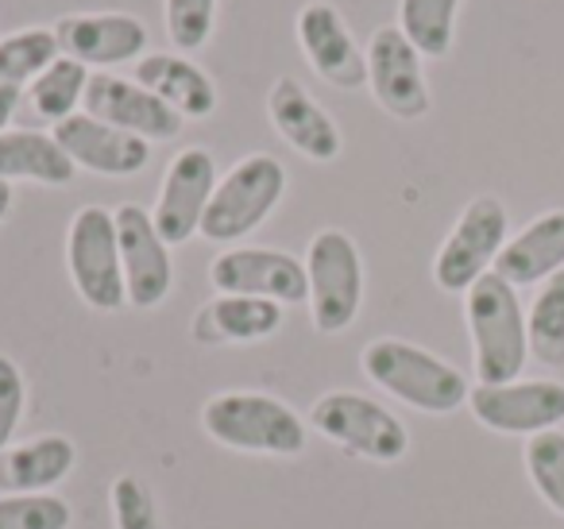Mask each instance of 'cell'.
<instances>
[{
	"label": "cell",
	"instance_id": "1",
	"mask_svg": "<svg viewBox=\"0 0 564 529\" xmlns=\"http://www.w3.org/2000/svg\"><path fill=\"white\" fill-rule=\"evenodd\" d=\"M360 367L383 395L399 398L402 406L422 413H456L468 406L471 382L460 367L433 356L422 344L399 341V336H379L360 352Z\"/></svg>",
	"mask_w": 564,
	"mask_h": 529
},
{
	"label": "cell",
	"instance_id": "2",
	"mask_svg": "<svg viewBox=\"0 0 564 529\" xmlns=\"http://www.w3.org/2000/svg\"><path fill=\"white\" fill-rule=\"evenodd\" d=\"M464 321L471 336V367L479 382H510L522 379L530 359V333H525V310L518 290L499 274H484L464 294Z\"/></svg>",
	"mask_w": 564,
	"mask_h": 529
},
{
	"label": "cell",
	"instance_id": "3",
	"mask_svg": "<svg viewBox=\"0 0 564 529\" xmlns=\"http://www.w3.org/2000/svg\"><path fill=\"white\" fill-rule=\"evenodd\" d=\"M202 429L232 452L251 456H302L306 421L263 390H220L202 406Z\"/></svg>",
	"mask_w": 564,
	"mask_h": 529
},
{
	"label": "cell",
	"instance_id": "4",
	"mask_svg": "<svg viewBox=\"0 0 564 529\" xmlns=\"http://www.w3.org/2000/svg\"><path fill=\"white\" fill-rule=\"evenodd\" d=\"M282 194H286V166L279 159L267 155V151L236 159L217 179V190H213L197 236H205L209 244L236 248L243 236H251L279 209Z\"/></svg>",
	"mask_w": 564,
	"mask_h": 529
},
{
	"label": "cell",
	"instance_id": "5",
	"mask_svg": "<svg viewBox=\"0 0 564 529\" xmlns=\"http://www.w3.org/2000/svg\"><path fill=\"white\" fill-rule=\"evenodd\" d=\"M310 429L368 464H399L410 452V433L399 413L356 390H329L317 398L310 410Z\"/></svg>",
	"mask_w": 564,
	"mask_h": 529
},
{
	"label": "cell",
	"instance_id": "6",
	"mask_svg": "<svg viewBox=\"0 0 564 529\" xmlns=\"http://www.w3.org/2000/svg\"><path fill=\"white\" fill-rule=\"evenodd\" d=\"M306 282H310V317L325 336L345 333L360 317L364 290V256L356 240L340 228H322L306 248Z\"/></svg>",
	"mask_w": 564,
	"mask_h": 529
},
{
	"label": "cell",
	"instance_id": "7",
	"mask_svg": "<svg viewBox=\"0 0 564 529\" xmlns=\"http://www.w3.org/2000/svg\"><path fill=\"white\" fill-rule=\"evenodd\" d=\"M510 240V213L495 194L471 197L433 256V282L445 294H468Z\"/></svg>",
	"mask_w": 564,
	"mask_h": 529
},
{
	"label": "cell",
	"instance_id": "8",
	"mask_svg": "<svg viewBox=\"0 0 564 529\" xmlns=\"http://www.w3.org/2000/svg\"><path fill=\"white\" fill-rule=\"evenodd\" d=\"M66 271L78 298L97 313L128 305L124 267H120L117 217L105 205H82L66 228Z\"/></svg>",
	"mask_w": 564,
	"mask_h": 529
},
{
	"label": "cell",
	"instance_id": "9",
	"mask_svg": "<svg viewBox=\"0 0 564 529\" xmlns=\"http://www.w3.org/2000/svg\"><path fill=\"white\" fill-rule=\"evenodd\" d=\"M468 410L491 433L538 436L564 421V382L561 379H510L476 382Z\"/></svg>",
	"mask_w": 564,
	"mask_h": 529
},
{
	"label": "cell",
	"instance_id": "10",
	"mask_svg": "<svg viewBox=\"0 0 564 529\" xmlns=\"http://www.w3.org/2000/svg\"><path fill=\"white\" fill-rule=\"evenodd\" d=\"M368 86L379 109L394 120H422L433 109L430 82H425V58L414 43L402 35L399 24H383L368 40Z\"/></svg>",
	"mask_w": 564,
	"mask_h": 529
},
{
	"label": "cell",
	"instance_id": "11",
	"mask_svg": "<svg viewBox=\"0 0 564 529\" xmlns=\"http://www.w3.org/2000/svg\"><path fill=\"white\" fill-rule=\"evenodd\" d=\"M209 282L217 294H243V298H267V302L302 305L310 298L306 263L291 251L279 248H225L213 256Z\"/></svg>",
	"mask_w": 564,
	"mask_h": 529
},
{
	"label": "cell",
	"instance_id": "12",
	"mask_svg": "<svg viewBox=\"0 0 564 529\" xmlns=\"http://www.w3.org/2000/svg\"><path fill=\"white\" fill-rule=\"evenodd\" d=\"M294 35H299V47L314 66V74L333 89L352 94V89L368 86V55L333 0H306L294 17Z\"/></svg>",
	"mask_w": 564,
	"mask_h": 529
},
{
	"label": "cell",
	"instance_id": "13",
	"mask_svg": "<svg viewBox=\"0 0 564 529\" xmlns=\"http://www.w3.org/2000/svg\"><path fill=\"white\" fill-rule=\"evenodd\" d=\"M117 217V240H120V267H124V290L132 310H155L166 302L174 287V263L171 244L159 236L151 209L128 202L112 209Z\"/></svg>",
	"mask_w": 564,
	"mask_h": 529
},
{
	"label": "cell",
	"instance_id": "14",
	"mask_svg": "<svg viewBox=\"0 0 564 529\" xmlns=\"http://www.w3.org/2000/svg\"><path fill=\"white\" fill-rule=\"evenodd\" d=\"M213 190H217V163L205 148H182L166 163L163 186H159V197L151 205V220L171 248L202 233Z\"/></svg>",
	"mask_w": 564,
	"mask_h": 529
},
{
	"label": "cell",
	"instance_id": "15",
	"mask_svg": "<svg viewBox=\"0 0 564 529\" xmlns=\"http://www.w3.org/2000/svg\"><path fill=\"white\" fill-rule=\"evenodd\" d=\"M58 51L78 58L89 71H112V66L140 63L148 55V28L132 12H70L55 24Z\"/></svg>",
	"mask_w": 564,
	"mask_h": 529
},
{
	"label": "cell",
	"instance_id": "16",
	"mask_svg": "<svg viewBox=\"0 0 564 529\" xmlns=\"http://www.w3.org/2000/svg\"><path fill=\"white\" fill-rule=\"evenodd\" d=\"M82 112L105 120V125L132 132L148 143H166L182 132V117L174 109H166L151 89H143L135 78H120L112 71L89 74L86 105Z\"/></svg>",
	"mask_w": 564,
	"mask_h": 529
},
{
	"label": "cell",
	"instance_id": "17",
	"mask_svg": "<svg viewBox=\"0 0 564 529\" xmlns=\"http://www.w3.org/2000/svg\"><path fill=\"white\" fill-rule=\"evenodd\" d=\"M51 136L78 171L101 174V179H132L151 163L148 140L120 132V128L105 125L89 112H74L70 120L51 128Z\"/></svg>",
	"mask_w": 564,
	"mask_h": 529
},
{
	"label": "cell",
	"instance_id": "18",
	"mask_svg": "<svg viewBox=\"0 0 564 529\" xmlns=\"http://www.w3.org/2000/svg\"><path fill=\"white\" fill-rule=\"evenodd\" d=\"M267 117H271L274 132L310 163H333L345 151V136H340L337 120L291 74H282L267 94Z\"/></svg>",
	"mask_w": 564,
	"mask_h": 529
},
{
	"label": "cell",
	"instance_id": "19",
	"mask_svg": "<svg viewBox=\"0 0 564 529\" xmlns=\"http://www.w3.org/2000/svg\"><path fill=\"white\" fill-rule=\"evenodd\" d=\"M135 82L159 97L166 109H174L182 120H205L217 112V86L213 78L194 63L189 55L178 51H148L135 63Z\"/></svg>",
	"mask_w": 564,
	"mask_h": 529
},
{
	"label": "cell",
	"instance_id": "20",
	"mask_svg": "<svg viewBox=\"0 0 564 529\" xmlns=\"http://www.w3.org/2000/svg\"><path fill=\"white\" fill-rule=\"evenodd\" d=\"M74 460H78V449L63 433L9 444L0 449V495H51L74 472Z\"/></svg>",
	"mask_w": 564,
	"mask_h": 529
},
{
	"label": "cell",
	"instance_id": "21",
	"mask_svg": "<svg viewBox=\"0 0 564 529\" xmlns=\"http://www.w3.org/2000/svg\"><path fill=\"white\" fill-rule=\"evenodd\" d=\"M556 271H564V209H549L533 217L522 233L507 240L495 259V274L510 287H541Z\"/></svg>",
	"mask_w": 564,
	"mask_h": 529
},
{
	"label": "cell",
	"instance_id": "22",
	"mask_svg": "<svg viewBox=\"0 0 564 529\" xmlns=\"http://www.w3.org/2000/svg\"><path fill=\"white\" fill-rule=\"evenodd\" d=\"M282 328V305L267 298L217 294L194 313L189 336L205 348L213 344H256Z\"/></svg>",
	"mask_w": 564,
	"mask_h": 529
},
{
	"label": "cell",
	"instance_id": "23",
	"mask_svg": "<svg viewBox=\"0 0 564 529\" xmlns=\"http://www.w3.org/2000/svg\"><path fill=\"white\" fill-rule=\"evenodd\" d=\"M78 166L66 159L51 132L9 128L0 132V182H35V186H70Z\"/></svg>",
	"mask_w": 564,
	"mask_h": 529
},
{
	"label": "cell",
	"instance_id": "24",
	"mask_svg": "<svg viewBox=\"0 0 564 529\" xmlns=\"http://www.w3.org/2000/svg\"><path fill=\"white\" fill-rule=\"evenodd\" d=\"M86 89H89V66H82L78 58L58 55L55 63L24 89V105L35 117L55 128V125H63V120H70L74 112H82Z\"/></svg>",
	"mask_w": 564,
	"mask_h": 529
},
{
	"label": "cell",
	"instance_id": "25",
	"mask_svg": "<svg viewBox=\"0 0 564 529\" xmlns=\"http://www.w3.org/2000/svg\"><path fill=\"white\" fill-rule=\"evenodd\" d=\"M460 0H399V28L422 58H445L456 43Z\"/></svg>",
	"mask_w": 564,
	"mask_h": 529
},
{
	"label": "cell",
	"instance_id": "26",
	"mask_svg": "<svg viewBox=\"0 0 564 529\" xmlns=\"http://www.w3.org/2000/svg\"><path fill=\"white\" fill-rule=\"evenodd\" d=\"M525 333H530V356L541 367H564V271L538 287L525 310Z\"/></svg>",
	"mask_w": 564,
	"mask_h": 529
},
{
	"label": "cell",
	"instance_id": "27",
	"mask_svg": "<svg viewBox=\"0 0 564 529\" xmlns=\"http://www.w3.org/2000/svg\"><path fill=\"white\" fill-rule=\"evenodd\" d=\"M58 55L63 51H58L55 28H20L4 35L0 40V86L28 89Z\"/></svg>",
	"mask_w": 564,
	"mask_h": 529
},
{
	"label": "cell",
	"instance_id": "28",
	"mask_svg": "<svg viewBox=\"0 0 564 529\" xmlns=\"http://www.w3.org/2000/svg\"><path fill=\"white\" fill-rule=\"evenodd\" d=\"M525 472L541 498L549 503V510H556L564 518V433L549 429L525 441Z\"/></svg>",
	"mask_w": 564,
	"mask_h": 529
},
{
	"label": "cell",
	"instance_id": "29",
	"mask_svg": "<svg viewBox=\"0 0 564 529\" xmlns=\"http://www.w3.org/2000/svg\"><path fill=\"white\" fill-rule=\"evenodd\" d=\"M220 0H163L166 40L178 55H194L213 40Z\"/></svg>",
	"mask_w": 564,
	"mask_h": 529
},
{
	"label": "cell",
	"instance_id": "30",
	"mask_svg": "<svg viewBox=\"0 0 564 529\" xmlns=\"http://www.w3.org/2000/svg\"><path fill=\"white\" fill-rule=\"evenodd\" d=\"M70 518L58 495H0V529H70Z\"/></svg>",
	"mask_w": 564,
	"mask_h": 529
},
{
	"label": "cell",
	"instance_id": "31",
	"mask_svg": "<svg viewBox=\"0 0 564 529\" xmlns=\"http://www.w3.org/2000/svg\"><path fill=\"white\" fill-rule=\"evenodd\" d=\"M28 410V379L12 356L0 352V449H9Z\"/></svg>",
	"mask_w": 564,
	"mask_h": 529
},
{
	"label": "cell",
	"instance_id": "32",
	"mask_svg": "<svg viewBox=\"0 0 564 529\" xmlns=\"http://www.w3.org/2000/svg\"><path fill=\"white\" fill-rule=\"evenodd\" d=\"M112 521L117 529H155V498L135 475L112 483Z\"/></svg>",
	"mask_w": 564,
	"mask_h": 529
},
{
	"label": "cell",
	"instance_id": "33",
	"mask_svg": "<svg viewBox=\"0 0 564 529\" xmlns=\"http://www.w3.org/2000/svg\"><path fill=\"white\" fill-rule=\"evenodd\" d=\"M20 105H24V89H20V86H0V132H9V128H12Z\"/></svg>",
	"mask_w": 564,
	"mask_h": 529
},
{
	"label": "cell",
	"instance_id": "34",
	"mask_svg": "<svg viewBox=\"0 0 564 529\" xmlns=\"http://www.w3.org/2000/svg\"><path fill=\"white\" fill-rule=\"evenodd\" d=\"M12 213V182H0V225Z\"/></svg>",
	"mask_w": 564,
	"mask_h": 529
}]
</instances>
